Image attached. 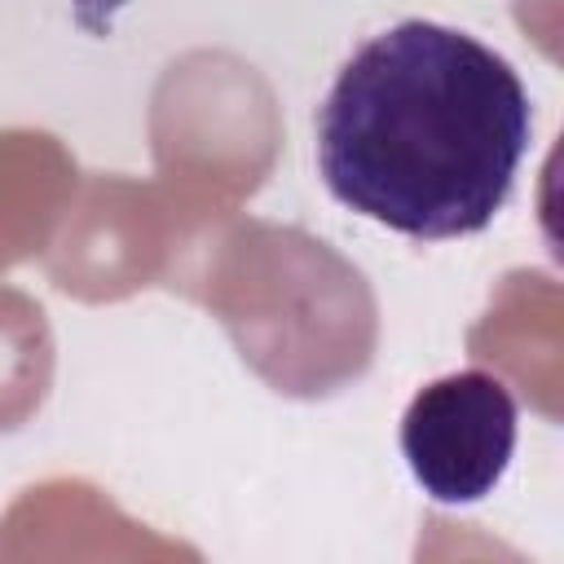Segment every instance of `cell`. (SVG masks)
Listing matches in <instances>:
<instances>
[{
	"label": "cell",
	"instance_id": "obj_2",
	"mask_svg": "<svg viewBox=\"0 0 564 564\" xmlns=\"http://www.w3.org/2000/svg\"><path fill=\"white\" fill-rule=\"evenodd\" d=\"M516 392L489 370H454L414 392L401 414V454L432 502L463 507L498 489L516 454Z\"/></svg>",
	"mask_w": 564,
	"mask_h": 564
},
{
	"label": "cell",
	"instance_id": "obj_1",
	"mask_svg": "<svg viewBox=\"0 0 564 564\" xmlns=\"http://www.w3.org/2000/svg\"><path fill=\"white\" fill-rule=\"evenodd\" d=\"M533 132L516 66L467 31L405 18L370 35L317 106L335 203L405 238H467L507 207Z\"/></svg>",
	"mask_w": 564,
	"mask_h": 564
}]
</instances>
